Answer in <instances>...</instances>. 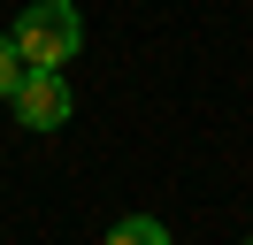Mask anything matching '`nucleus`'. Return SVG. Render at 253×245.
I'll list each match as a JSON object with an SVG mask.
<instances>
[{
	"label": "nucleus",
	"mask_w": 253,
	"mask_h": 245,
	"mask_svg": "<svg viewBox=\"0 0 253 245\" xmlns=\"http://www.w3.org/2000/svg\"><path fill=\"white\" fill-rule=\"evenodd\" d=\"M8 39H16V54H23V61L62 69V61H77V46H84V15L69 8V0H31V8L8 23Z\"/></svg>",
	"instance_id": "obj_1"
},
{
	"label": "nucleus",
	"mask_w": 253,
	"mask_h": 245,
	"mask_svg": "<svg viewBox=\"0 0 253 245\" xmlns=\"http://www.w3.org/2000/svg\"><path fill=\"white\" fill-rule=\"evenodd\" d=\"M8 107H16V122H23V130H62V122H69V84H62V69H39V61H23L16 92H8Z\"/></svg>",
	"instance_id": "obj_2"
},
{
	"label": "nucleus",
	"mask_w": 253,
	"mask_h": 245,
	"mask_svg": "<svg viewBox=\"0 0 253 245\" xmlns=\"http://www.w3.org/2000/svg\"><path fill=\"white\" fill-rule=\"evenodd\" d=\"M108 245H169V222H154V214H123V222L108 230Z\"/></svg>",
	"instance_id": "obj_3"
},
{
	"label": "nucleus",
	"mask_w": 253,
	"mask_h": 245,
	"mask_svg": "<svg viewBox=\"0 0 253 245\" xmlns=\"http://www.w3.org/2000/svg\"><path fill=\"white\" fill-rule=\"evenodd\" d=\"M16 77H23V54H16V39H8V31H0V100H8V92H16Z\"/></svg>",
	"instance_id": "obj_4"
}]
</instances>
